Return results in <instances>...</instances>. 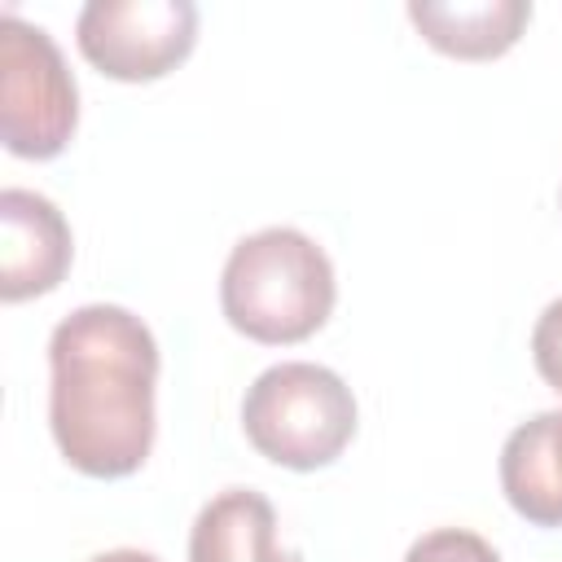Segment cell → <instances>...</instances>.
Segmentation results:
<instances>
[{"label":"cell","instance_id":"1","mask_svg":"<svg viewBox=\"0 0 562 562\" xmlns=\"http://www.w3.org/2000/svg\"><path fill=\"white\" fill-rule=\"evenodd\" d=\"M158 342L119 303H83L48 338V430L66 465L127 479L154 448Z\"/></svg>","mask_w":562,"mask_h":562},{"label":"cell","instance_id":"2","mask_svg":"<svg viewBox=\"0 0 562 562\" xmlns=\"http://www.w3.org/2000/svg\"><path fill=\"white\" fill-rule=\"evenodd\" d=\"M338 299L329 255L299 228L272 224L241 237L220 272L224 321L263 347L312 338Z\"/></svg>","mask_w":562,"mask_h":562},{"label":"cell","instance_id":"3","mask_svg":"<svg viewBox=\"0 0 562 562\" xmlns=\"http://www.w3.org/2000/svg\"><path fill=\"white\" fill-rule=\"evenodd\" d=\"M351 386L312 360H281L263 369L241 400V430L259 457L285 470H325L356 435Z\"/></svg>","mask_w":562,"mask_h":562},{"label":"cell","instance_id":"4","mask_svg":"<svg viewBox=\"0 0 562 562\" xmlns=\"http://www.w3.org/2000/svg\"><path fill=\"white\" fill-rule=\"evenodd\" d=\"M79 123V88L44 26L4 9L0 26V140L13 158H57Z\"/></svg>","mask_w":562,"mask_h":562},{"label":"cell","instance_id":"5","mask_svg":"<svg viewBox=\"0 0 562 562\" xmlns=\"http://www.w3.org/2000/svg\"><path fill=\"white\" fill-rule=\"evenodd\" d=\"M88 66L119 83H154L171 75L198 44L193 0H88L75 22Z\"/></svg>","mask_w":562,"mask_h":562},{"label":"cell","instance_id":"6","mask_svg":"<svg viewBox=\"0 0 562 562\" xmlns=\"http://www.w3.org/2000/svg\"><path fill=\"white\" fill-rule=\"evenodd\" d=\"M75 259L66 215L35 189L0 193V299L22 303L53 294Z\"/></svg>","mask_w":562,"mask_h":562},{"label":"cell","instance_id":"7","mask_svg":"<svg viewBox=\"0 0 562 562\" xmlns=\"http://www.w3.org/2000/svg\"><path fill=\"white\" fill-rule=\"evenodd\" d=\"M189 562H303L277 540V509L255 487H224L189 527Z\"/></svg>","mask_w":562,"mask_h":562},{"label":"cell","instance_id":"8","mask_svg":"<svg viewBox=\"0 0 562 562\" xmlns=\"http://www.w3.org/2000/svg\"><path fill=\"white\" fill-rule=\"evenodd\" d=\"M501 492L531 527H562V408H544L509 430L501 448Z\"/></svg>","mask_w":562,"mask_h":562},{"label":"cell","instance_id":"9","mask_svg":"<svg viewBox=\"0 0 562 562\" xmlns=\"http://www.w3.org/2000/svg\"><path fill=\"white\" fill-rule=\"evenodd\" d=\"M408 22L422 31L430 48L457 61H492L509 53L531 22L527 0H470V4H435V0H413Z\"/></svg>","mask_w":562,"mask_h":562},{"label":"cell","instance_id":"10","mask_svg":"<svg viewBox=\"0 0 562 562\" xmlns=\"http://www.w3.org/2000/svg\"><path fill=\"white\" fill-rule=\"evenodd\" d=\"M404 562H501V553L465 527H435L408 544Z\"/></svg>","mask_w":562,"mask_h":562},{"label":"cell","instance_id":"11","mask_svg":"<svg viewBox=\"0 0 562 562\" xmlns=\"http://www.w3.org/2000/svg\"><path fill=\"white\" fill-rule=\"evenodd\" d=\"M531 360L536 373L544 378V386H553L562 395V299H553L531 329Z\"/></svg>","mask_w":562,"mask_h":562},{"label":"cell","instance_id":"12","mask_svg":"<svg viewBox=\"0 0 562 562\" xmlns=\"http://www.w3.org/2000/svg\"><path fill=\"white\" fill-rule=\"evenodd\" d=\"M88 562H162V558L158 553H145V549H105V553H97Z\"/></svg>","mask_w":562,"mask_h":562}]
</instances>
